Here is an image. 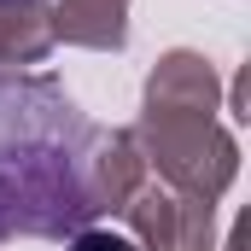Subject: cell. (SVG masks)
<instances>
[{
  "label": "cell",
  "mask_w": 251,
  "mask_h": 251,
  "mask_svg": "<svg viewBox=\"0 0 251 251\" xmlns=\"http://www.w3.org/2000/svg\"><path fill=\"white\" fill-rule=\"evenodd\" d=\"M181 193L164 187V181H140V187L128 193V204L117 210L128 222V240H134V251H176V240H181Z\"/></svg>",
  "instance_id": "8992f818"
},
{
  "label": "cell",
  "mask_w": 251,
  "mask_h": 251,
  "mask_svg": "<svg viewBox=\"0 0 251 251\" xmlns=\"http://www.w3.org/2000/svg\"><path fill=\"white\" fill-rule=\"evenodd\" d=\"M146 181V158L134 146L128 128H94L88 134V152H82V199H88V216H105V210H123L128 193Z\"/></svg>",
  "instance_id": "3957f363"
},
{
  "label": "cell",
  "mask_w": 251,
  "mask_h": 251,
  "mask_svg": "<svg viewBox=\"0 0 251 251\" xmlns=\"http://www.w3.org/2000/svg\"><path fill=\"white\" fill-rule=\"evenodd\" d=\"M94 123L59 76L0 70V240H70L94 228L82 152Z\"/></svg>",
  "instance_id": "6da1fadb"
},
{
  "label": "cell",
  "mask_w": 251,
  "mask_h": 251,
  "mask_svg": "<svg viewBox=\"0 0 251 251\" xmlns=\"http://www.w3.org/2000/svg\"><path fill=\"white\" fill-rule=\"evenodd\" d=\"M53 53V12L47 0H0V70L41 64Z\"/></svg>",
  "instance_id": "52a82bcc"
},
{
  "label": "cell",
  "mask_w": 251,
  "mask_h": 251,
  "mask_svg": "<svg viewBox=\"0 0 251 251\" xmlns=\"http://www.w3.org/2000/svg\"><path fill=\"white\" fill-rule=\"evenodd\" d=\"M176 251H216V204L210 199H187L181 204V240Z\"/></svg>",
  "instance_id": "ba28073f"
},
{
  "label": "cell",
  "mask_w": 251,
  "mask_h": 251,
  "mask_svg": "<svg viewBox=\"0 0 251 251\" xmlns=\"http://www.w3.org/2000/svg\"><path fill=\"white\" fill-rule=\"evenodd\" d=\"M128 6L134 0H53V41L88 53H123L128 47Z\"/></svg>",
  "instance_id": "5b68a950"
},
{
  "label": "cell",
  "mask_w": 251,
  "mask_h": 251,
  "mask_svg": "<svg viewBox=\"0 0 251 251\" xmlns=\"http://www.w3.org/2000/svg\"><path fill=\"white\" fill-rule=\"evenodd\" d=\"M134 146L146 170H158L164 187L181 199H222L240 176V140L216 117H187V111H140L134 117Z\"/></svg>",
  "instance_id": "7a4b0ae2"
},
{
  "label": "cell",
  "mask_w": 251,
  "mask_h": 251,
  "mask_svg": "<svg viewBox=\"0 0 251 251\" xmlns=\"http://www.w3.org/2000/svg\"><path fill=\"white\" fill-rule=\"evenodd\" d=\"M64 251H134V240L111 234V228H76V234L64 240Z\"/></svg>",
  "instance_id": "9c48e42d"
},
{
  "label": "cell",
  "mask_w": 251,
  "mask_h": 251,
  "mask_svg": "<svg viewBox=\"0 0 251 251\" xmlns=\"http://www.w3.org/2000/svg\"><path fill=\"white\" fill-rule=\"evenodd\" d=\"M222 105V82L204 53L193 47H170L164 59L152 64L146 76V94H140V111H187V117H216Z\"/></svg>",
  "instance_id": "277c9868"
}]
</instances>
